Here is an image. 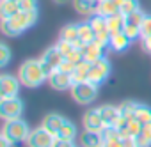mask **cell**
Returning a JSON list of instances; mask_svg holds the SVG:
<instances>
[{
    "label": "cell",
    "mask_w": 151,
    "mask_h": 147,
    "mask_svg": "<svg viewBox=\"0 0 151 147\" xmlns=\"http://www.w3.org/2000/svg\"><path fill=\"white\" fill-rule=\"evenodd\" d=\"M18 78H20L22 85H25L29 89H36L43 82H48V75H46V71H45L39 59L25 60L18 69Z\"/></svg>",
    "instance_id": "cell-1"
},
{
    "label": "cell",
    "mask_w": 151,
    "mask_h": 147,
    "mask_svg": "<svg viewBox=\"0 0 151 147\" xmlns=\"http://www.w3.org/2000/svg\"><path fill=\"white\" fill-rule=\"evenodd\" d=\"M36 21H37V9L36 11H20L13 18H2L0 30L6 36L14 37V36H20L22 32H25L27 29H30Z\"/></svg>",
    "instance_id": "cell-2"
},
{
    "label": "cell",
    "mask_w": 151,
    "mask_h": 147,
    "mask_svg": "<svg viewBox=\"0 0 151 147\" xmlns=\"http://www.w3.org/2000/svg\"><path fill=\"white\" fill-rule=\"evenodd\" d=\"M71 98L78 105H91L98 98V83H93L89 80L77 82L71 87Z\"/></svg>",
    "instance_id": "cell-3"
},
{
    "label": "cell",
    "mask_w": 151,
    "mask_h": 147,
    "mask_svg": "<svg viewBox=\"0 0 151 147\" xmlns=\"http://www.w3.org/2000/svg\"><path fill=\"white\" fill-rule=\"evenodd\" d=\"M29 124L20 117V119H11V121H6L4 128H2V135L7 136L13 143H20V142H27L29 138Z\"/></svg>",
    "instance_id": "cell-4"
},
{
    "label": "cell",
    "mask_w": 151,
    "mask_h": 147,
    "mask_svg": "<svg viewBox=\"0 0 151 147\" xmlns=\"http://www.w3.org/2000/svg\"><path fill=\"white\" fill-rule=\"evenodd\" d=\"M23 113V103L18 96L13 98H0V115L4 121L20 119Z\"/></svg>",
    "instance_id": "cell-5"
},
{
    "label": "cell",
    "mask_w": 151,
    "mask_h": 147,
    "mask_svg": "<svg viewBox=\"0 0 151 147\" xmlns=\"http://www.w3.org/2000/svg\"><path fill=\"white\" fill-rule=\"evenodd\" d=\"M53 140H55V136L52 133H48L43 126H39L36 129H30L29 138H27L25 143L29 147H52L53 145Z\"/></svg>",
    "instance_id": "cell-6"
},
{
    "label": "cell",
    "mask_w": 151,
    "mask_h": 147,
    "mask_svg": "<svg viewBox=\"0 0 151 147\" xmlns=\"http://www.w3.org/2000/svg\"><path fill=\"white\" fill-rule=\"evenodd\" d=\"M39 60H41V64H43V67L46 71V75H52V73L55 69H59V66L64 62V55L59 51L57 46H52L46 51H43V55H41Z\"/></svg>",
    "instance_id": "cell-7"
},
{
    "label": "cell",
    "mask_w": 151,
    "mask_h": 147,
    "mask_svg": "<svg viewBox=\"0 0 151 147\" xmlns=\"http://www.w3.org/2000/svg\"><path fill=\"white\" fill-rule=\"evenodd\" d=\"M89 23H91V27H93V30H94V34H96V41H100V43H103V44L109 46L112 34H110V30H109L107 18H105V16H100V14H93L91 20H89Z\"/></svg>",
    "instance_id": "cell-8"
},
{
    "label": "cell",
    "mask_w": 151,
    "mask_h": 147,
    "mask_svg": "<svg viewBox=\"0 0 151 147\" xmlns=\"http://www.w3.org/2000/svg\"><path fill=\"white\" fill-rule=\"evenodd\" d=\"M109 75H110V62H109V59L105 57V59H101V60H98V62H93L87 80L100 85V83H103V82L109 78Z\"/></svg>",
    "instance_id": "cell-9"
},
{
    "label": "cell",
    "mask_w": 151,
    "mask_h": 147,
    "mask_svg": "<svg viewBox=\"0 0 151 147\" xmlns=\"http://www.w3.org/2000/svg\"><path fill=\"white\" fill-rule=\"evenodd\" d=\"M48 83L55 91H71V87H73L75 82H73V76L69 75V73L55 69L52 75H48Z\"/></svg>",
    "instance_id": "cell-10"
},
{
    "label": "cell",
    "mask_w": 151,
    "mask_h": 147,
    "mask_svg": "<svg viewBox=\"0 0 151 147\" xmlns=\"http://www.w3.org/2000/svg\"><path fill=\"white\" fill-rule=\"evenodd\" d=\"M20 78L13 75H2L0 76V98H13L18 96L20 91Z\"/></svg>",
    "instance_id": "cell-11"
},
{
    "label": "cell",
    "mask_w": 151,
    "mask_h": 147,
    "mask_svg": "<svg viewBox=\"0 0 151 147\" xmlns=\"http://www.w3.org/2000/svg\"><path fill=\"white\" fill-rule=\"evenodd\" d=\"M107 44H103V43H100V41H93V43H89V44H86L84 48H82V53H84V60H87V62H98V60H101V59H105V51H107Z\"/></svg>",
    "instance_id": "cell-12"
},
{
    "label": "cell",
    "mask_w": 151,
    "mask_h": 147,
    "mask_svg": "<svg viewBox=\"0 0 151 147\" xmlns=\"http://www.w3.org/2000/svg\"><path fill=\"white\" fill-rule=\"evenodd\" d=\"M82 122H84V129H89V131H100V133H101V131L105 129V122H103L101 113H100L98 108L87 110V112L84 113Z\"/></svg>",
    "instance_id": "cell-13"
},
{
    "label": "cell",
    "mask_w": 151,
    "mask_h": 147,
    "mask_svg": "<svg viewBox=\"0 0 151 147\" xmlns=\"http://www.w3.org/2000/svg\"><path fill=\"white\" fill-rule=\"evenodd\" d=\"M59 39H64V41L75 44V48H78V50H82L86 46V43H82L80 37H78V23H69V25L62 27Z\"/></svg>",
    "instance_id": "cell-14"
},
{
    "label": "cell",
    "mask_w": 151,
    "mask_h": 147,
    "mask_svg": "<svg viewBox=\"0 0 151 147\" xmlns=\"http://www.w3.org/2000/svg\"><path fill=\"white\" fill-rule=\"evenodd\" d=\"M64 122H66V117H62L60 113H48V115H45L41 126H43L48 133H52L53 136H57Z\"/></svg>",
    "instance_id": "cell-15"
},
{
    "label": "cell",
    "mask_w": 151,
    "mask_h": 147,
    "mask_svg": "<svg viewBox=\"0 0 151 147\" xmlns=\"http://www.w3.org/2000/svg\"><path fill=\"white\" fill-rule=\"evenodd\" d=\"M98 110L101 113V119H103L105 126H116V122L121 117V108L116 106V105H103Z\"/></svg>",
    "instance_id": "cell-16"
},
{
    "label": "cell",
    "mask_w": 151,
    "mask_h": 147,
    "mask_svg": "<svg viewBox=\"0 0 151 147\" xmlns=\"http://www.w3.org/2000/svg\"><path fill=\"white\" fill-rule=\"evenodd\" d=\"M98 6H100V0H73V7L77 9V13L86 16L96 14Z\"/></svg>",
    "instance_id": "cell-17"
},
{
    "label": "cell",
    "mask_w": 151,
    "mask_h": 147,
    "mask_svg": "<svg viewBox=\"0 0 151 147\" xmlns=\"http://www.w3.org/2000/svg\"><path fill=\"white\" fill-rule=\"evenodd\" d=\"M80 145L82 147H101L103 145V136L100 131H89L84 129L80 135Z\"/></svg>",
    "instance_id": "cell-18"
},
{
    "label": "cell",
    "mask_w": 151,
    "mask_h": 147,
    "mask_svg": "<svg viewBox=\"0 0 151 147\" xmlns=\"http://www.w3.org/2000/svg\"><path fill=\"white\" fill-rule=\"evenodd\" d=\"M117 13H121V4L117 2V0H100L96 14L109 18V16H114Z\"/></svg>",
    "instance_id": "cell-19"
},
{
    "label": "cell",
    "mask_w": 151,
    "mask_h": 147,
    "mask_svg": "<svg viewBox=\"0 0 151 147\" xmlns=\"http://www.w3.org/2000/svg\"><path fill=\"white\" fill-rule=\"evenodd\" d=\"M130 43H132V39H130L124 32H117V34H112L109 48H112L114 51H124V50L130 46Z\"/></svg>",
    "instance_id": "cell-20"
},
{
    "label": "cell",
    "mask_w": 151,
    "mask_h": 147,
    "mask_svg": "<svg viewBox=\"0 0 151 147\" xmlns=\"http://www.w3.org/2000/svg\"><path fill=\"white\" fill-rule=\"evenodd\" d=\"M107 23H109V30L110 34H117V32H124V27H126V16L123 13H117L114 16H109L107 18Z\"/></svg>",
    "instance_id": "cell-21"
},
{
    "label": "cell",
    "mask_w": 151,
    "mask_h": 147,
    "mask_svg": "<svg viewBox=\"0 0 151 147\" xmlns=\"http://www.w3.org/2000/svg\"><path fill=\"white\" fill-rule=\"evenodd\" d=\"M91 62L87 60H82L80 64H77V67H75V71L71 73V76H73V82L77 83V82H86L87 76H89V71H91Z\"/></svg>",
    "instance_id": "cell-22"
},
{
    "label": "cell",
    "mask_w": 151,
    "mask_h": 147,
    "mask_svg": "<svg viewBox=\"0 0 151 147\" xmlns=\"http://www.w3.org/2000/svg\"><path fill=\"white\" fill-rule=\"evenodd\" d=\"M16 13H20V4L14 0H2L0 2V16L2 18H13Z\"/></svg>",
    "instance_id": "cell-23"
},
{
    "label": "cell",
    "mask_w": 151,
    "mask_h": 147,
    "mask_svg": "<svg viewBox=\"0 0 151 147\" xmlns=\"http://www.w3.org/2000/svg\"><path fill=\"white\" fill-rule=\"evenodd\" d=\"M78 37H80V41L86 43V44H89V43H93V41L96 39V34H94V30H93V27H91L89 21L78 23Z\"/></svg>",
    "instance_id": "cell-24"
},
{
    "label": "cell",
    "mask_w": 151,
    "mask_h": 147,
    "mask_svg": "<svg viewBox=\"0 0 151 147\" xmlns=\"http://www.w3.org/2000/svg\"><path fill=\"white\" fill-rule=\"evenodd\" d=\"M137 106H139V103H135V101H124V103H121V105H119V108H121V117H124V119H128V121H133V119H135Z\"/></svg>",
    "instance_id": "cell-25"
},
{
    "label": "cell",
    "mask_w": 151,
    "mask_h": 147,
    "mask_svg": "<svg viewBox=\"0 0 151 147\" xmlns=\"http://www.w3.org/2000/svg\"><path fill=\"white\" fill-rule=\"evenodd\" d=\"M57 136L68 138V140H75V136H77V128H75V124H73L71 121L66 119V122L62 124V128H60V131H59Z\"/></svg>",
    "instance_id": "cell-26"
},
{
    "label": "cell",
    "mask_w": 151,
    "mask_h": 147,
    "mask_svg": "<svg viewBox=\"0 0 151 147\" xmlns=\"http://www.w3.org/2000/svg\"><path fill=\"white\" fill-rule=\"evenodd\" d=\"M135 119H137L139 122H142V124L151 122V106H147V105H140V103H139L137 112H135Z\"/></svg>",
    "instance_id": "cell-27"
},
{
    "label": "cell",
    "mask_w": 151,
    "mask_h": 147,
    "mask_svg": "<svg viewBox=\"0 0 151 147\" xmlns=\"http://www.w3.org/2000/svg\"><path fill=\"white\" fill-rule=\"evenodd\" d=\"M144 18H146V13L142 9H137L135 13H132V14L126 16V25H137V27H140L142 21H144Z\"/></svg>",
    "instance_id": "cell-28"
},
{
    "label": "cell",
    "mask_w": 151,
    "mask_h": 147,
    "mask_svg": "<svg viewBox=\"0 0 151 147\" xmlns=\"http://www.w3.org/2000/svg\"><path fill=\"white\" fill-rule=\"evenodd\" d=\"M137 9H140L139 0H124V2H121V13H123L124 16H128V14L135 13Z\"/></svg>",
    "instance_id": "cell-29"
},
{
    "label": "cell",
    "mask_w": 151,
    "mask_h": 147,
    "mask_svg": "<svg viewBox=\"0 0 151 147\" xmlns=\"http://www.w3.org/2000/svg\"><path fill=\"white\" fill-rule=\"evenodd\" d=\"M151 37V14H146L142 25H140V39Z\"/></svg>",
    "instance_id": "cell-30"
},
{
    "label": "cell",
    "mask_w": 151,
    "mask_h": 147,
    "mask_svg": "<svg viewBox=\"0 0 151 147\" xmlns=\"http://www.w3.org/2000/svg\"><path fill=\"white\" fill-rule=\"evenodd\" d=\"M55 46L59 48V51L66 57V55H69L73 50H75V44H71V43H68V41H64V39H59L57 43H55Z\"/></svg>",
    "instance_id": "cell-31"
},
{
    "label": "cell",
    "mask_w": 151,
    "mask_h": 147,
    "mask_svg": "<svg viewBox=\"0 0 151 147\" xmlns=\"http://www.w3.org/2000/svg\"><path fill=\"white\" fill-rule=\"evenodd\" d=\"M9 59H11L9 46H7V44H0V66L6 67V66L9 64Z\"/></svg>",
    "instance_id": "cell-32"
},
{
    "label": "cell",
    "mask_w": 151,
    "mask_h": 147,
    "mask_svg": "<svg viewBox=\"0 0 151 147\" xmlns=\"http://www.w3.org/2000/svg\"><path fill=\"white\" fill-rule=\"evenodd\" d=\"M142 122H139L137 119H133V121H130V124H128V135L130 136H137V135H140V131H142Z\"/></svg>",
    "instance_id": "cell-33"
},
{
    "label": "cell",
    "mask_w": 151,
    "mask_h": 147,
    "mask_svg": "<svg viewBox=\"0 0 151 147\" xmlns=\"http://www.w3.org/2000/svg\"><path fill=\"white\" fill-rule=\"evenodd\" d=\"M124 34L133 41V39H140V27L137 25H126L124 27Z\"/></svg>",
    "instance_id": "cell-34"
},
{
    "label": "cell",
    "mask_w": 151,
    "mask_h": 147,
    "mask_svg": "<svg viewBox=\"0 0 151 147\" xmlns=\"http://www.w3.org/2000/svg\"><path fill=\"white\" fill-rule=\"evenodd\" d=\"M20 11H36L37 9V0H20Z\"/></svg>",
    "instance_id": "cell-35"
},
{
    "label": "cell",
    "mask_w": 151,
    "mask_h": 147,
    "mask_svg": "<svg viewBox=\"0 0 151 147\" xmlns=\"http://www.w3.org/2000/svg\"><path fill=\"white\" fill-rule=\"evenodd\" d=\"M52 147H75V142H73V140H68V138L55 136V140H53V145H52Z\"/></svg>",
    "instance_id": "cell-36"
},
{
    "label": "cell",
    "mask_w": 151,
    "mask_h": 147,
    "mask_svg": "<svg viewBox=\"0 0 151 147\" xmlns=\"http://www.w3.org/2000/svg\"><path fill=\"white\" fill-rule=\"evenodd\" d=\"M103 147H123V136H114V138L103 140Z\"/></svg>",
    "instance_id": "cell-37"
},
{
    "label": "cell",
    "mask_w": 151,
    "mask_h": 147,
    "mask_svg": "<svg viewBox=\"0 0 151 147\" xmlns=\"http://www.w3.org/2000/svg\"><path fill=\"white\" fill-rule=\"evenodd\" d=\"M135 143H137V147H151V140L146 138L142 133L135 136Z\"/></svg>",
    "instance_id": "cell-38"
},
{
    "label": "cell",
    "mask_w": 151,
    "mask_h": 147,
    "mask_svg": "<svg viewBox=\"0 0 151 147\" xmlns=\"http://www.w3.org/2000/svg\"><path fill=\"white\" fill-rule=\"evenodd\" d=\"M75 67H77V66H75L73 62H69V60L64 59V62L59 66V71H64V73H69V75H71V73L75 71Z\"/></svg>",
    "instance_id": "cell-39"
},
{
    "label": "cell",
    "mask_w": 151,
    "mask_h": 147,
    "mask_svg": "<svg viewBox=\"0 0 151 147\" xmlns=\"http://www.w3.org/2000/svg\"><path fill=\"white\" fill-rule=\"evenodd\" d=\"M123 147H137L135 138H133V136H124V138H123Z\"/></svg>",
    "instance_id": "cell-40"
},
{
    "label": "cell",
    "mask_w": 151,
    "mask_h": 147,
    "mask_svg": "<svg viewBox=\"0 0 151 147\" xmlns=\"http://www.w3.org/2000/svg\"><path fill=\"white\" fill-rule=\"evenodd\" d=\"M146 138H149L151 140V122H146L144 126H142V131H140Z\"/></svg>",
    "instance_id": "cell-41"
},
{
    "label": "cell",
    "mask_w": 151,
    "mask_h": 147,
    "mask_svg": "<svg viewBox=\"0 0 151 147\" xmlns=\"http://www.w3.org/2000/svg\"><path fill=\"white\" fill-rule=\"evenodd\" d=\"M11 145H14V143H13L7 136H4V135L0 136V147H11Z\"/></svg>",
    "instance_id": "cell-42"
},
{
    "label": "cell",
    "mask_w": 151,
    "mask_h": 147,
    "mask_svg": "<svg viewBox=\"0 0 151 147\" xmlns=\"http://www.w3.org/2000/svg\"><path fill=\"white\" fill-rule=\"evenodd\" d=\"M142 46L151 53V37H147V39H142Z\"/></svg>",
    "instance_id": "cell-43"
},
{
    "label": "cell",
    "mask_w": 151,
    "mask_h": 147,
    "mask_svg": "<svg viewBox=\"0 0 151 147\" xmlns=\"http://www.w3.org/2000/svg\"><path fill=\"white\" fill-rule=\"evenodd\" d=\"M55 4H66V2H69V0H53Z\"/></svg>",
    "instance_id": "cell-44"
},
{
    "label": "cell",
    "mask_w": 151,
    "mask_h": 147,
    "mask_svg": "<svg viewBox=\"0 0 151 147\" xmlns=\"http://www.w3.org/2000/svg\"><path fill=\"white\" fill-rule=\"evenodd\" d=\"M117 2H119V4H121V2H124V0H117Z\"/></svg>",
    "instance_id": "cell-45"
},
{
    "label": "cell",
    "mask_w": 151,
    "mask_h": 147,
    "mask_svg": "<svg viewBox=\"0 0 151 147\" xmlns=\"http://www.w3.org/2000/svg\"><path fill=\"white\" fill-rule=\"evenodd\" d=\"M14 2H20V0H14Z\"/></svg>",
    "instance_id": "cell-46"
},
{
    "label": "cell",
    "mask_w": 151,
    "mask_h": 147,
    "mask_svg": "<svg viewBox=\"0 0 151 147\" xmlns=\"http://www.w3.org/2000/svg\"><path fill=\"white\" fill-rule=\"evenodd\" d=\"M101 147H103V145H101Z\"/></svg>",
    "instance_id": "cell-47"
}]
</instances>
